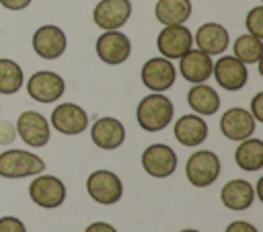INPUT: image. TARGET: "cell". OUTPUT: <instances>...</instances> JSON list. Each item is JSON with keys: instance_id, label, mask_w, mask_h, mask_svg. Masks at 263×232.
Returning <instances> with one entry per match:
<instances>
[{"instance_id": "cell-1", "label": "cell", "mask_w": 263, "mask_h": 232, "mask_svg": "<svg viewBox=\"0 0 263 232\" xmlns=\"http://www.w3.org/2000/svg\"><path fill=\"white\" fill-rule=\"evenodd\" d=\"M173 115H175L173 101H171L168 96H164L162 92L146 94V96L138 103V109H136L138 125H140L144 131H150V133L162 131V129L173 121Z\"/></svg>"}, {"instance_id": "cell-2", "label": "cell", "mask_w": 263, "mask_h": 232, "mask_svg": "<svg viewBox=\"0 0 263 232\" xmlns=\"http://www.w3.org/2000/svg\"><path fill=\"white\" fill-rule=\"evenodd\" d=\"M45 170L41 156L29 150H4L0 152V177L2 179H25Z\"/></svg>"}, {"instance_id": "cell-3", "label": "cell", "mask_w": 263, "mask_h": 232, "mask_svg": "<svg viewBox=\"0 0 263 232\" xmlns=\"http://www.w3.org/2000/svg\"><path fill=\"white\" fill-rule=\"evenodd\" d=\"M220 168L222 164H220L218 154H214L212 150H197L187 158L185 177L193 187L205 189L218 181Z\"/></svg>"}, {"instance_id": "cell-4", "label": "cell", "mask_w": 263, "mask_h": 232, "mask_svg": "<svg viewBox=\"0 0 263 232\" xmlns=\"http://www.w3.org/2000/svg\"><path fill=\"white\" fill-rule=\"evenodd\" d=\"M86 193L90 195L92 201L101 205H113L121 199L123 195V183L121 179L107 168H99L88 175L86 179Z\"/></svg>"}, {"instance_id": "cell-5", "label": "cell", "mask_w": 263, "mask_h": 232, "mask_svg": "<svg viewBox=\"0 0 263 232\" xmlns=\"http://www.w3.org/2000/svg\"><path fill=\"white\" fill-rule=\"evenodd\" d=\"M29 197L43 209H55L66 201V185L53 175H35L29 185Z\"/></svg>"}, {"instance_id": "cell-6", "label": "cell", "mask_w": 263, "mask_h": 232, "mask_svg": "<svg viewBox=\"0 0 263 232\" xmlns=\"http://www.w3.org/2000/svg\"><path fill=\"white\" fill-rule=\"evenodd\" d=\"M95 49H97V55L101 62H105L107 66H119V64L127 62V57L132 55V41L119 29L105 31L99 35Z\"/></svg>"}, {"instance_id": "cell-7", "label": "cell", "mask_w": 263, "mask_h": 232, "mask_svg": "<svg viewBox=\"0 0 263 232\" xmlns=\"http://www.w3.org/2000/svg\"><path fill=\"white\" fill-rule=\"evenodd\" d=\"M27 92L37 103H55L66 92V80L51 70H39L27 80Z\"/></svg>"}, {"instance_id": "cell-8", "label": "cell", "mask_w": 263, "mask_h": 232, "mask_svg": "<svg viewBox=\"0 0 263 232\" xmlns=\"http://www.w3.org/2000/svg\"><path fill=\"white\" fill-rule=\"evenodd\" d=\"M156 47L162 57L179 60L193 47V33L185 25H164L156 37Z\"/></svg>"}, {"instance_id": "cell-9", "label": "cell", "mask_w": 263, "mask_h": 232, "mask_svg": "<svg viewBox=\"0 0 263 232\" xmlns=\"http://www.w3.org/2000/svg\"><path fill=\"white\" fill-rule=\"evenodd\" d=\"M16 136L31 148H43L49 142V121L39 111H23L16 119Z\"/></svg>"}, {"instance_id": "cell-10", "label": "cell", "mask_w": 263, "mask_h": 232, "mask_svg": "<svg viewBox=\"0 0 263 232\" xmlns=\"http://www.w3.org/2000/svg\"><path fill=\"white\" fill-rule=\"evenodd\" d=\"M31 45L41 60H58L68 47V37L58 25H41L33 33Z\"/></svg>"}, {"instance_id": "cell-11", "label": "cell", "mask_w": 263, "mask_h": 232, "mask_svg": "<svg viewBox=\"0 0 263 232\" xmlns=\"http://www.w3.org/2000/svg\"><path fill=\"white\" fill-rule=\"evenodd\" d=\"M142 84L150 88L152 92H164L168 90L177 80V68L166 57H150L140 72Z\"/></svg>"}, {"instance_id": "cell-12", "label": "cell", "mask_w": 263, "mask_h": 232, "mask_svg": "<svg viewBox=\"0 0 263 232\" xmlns=\"http://www.w3.org/2000/svg\"><path fill=\"white\" fill-rule=\"evenodd\" d=\"M142 168L154 179H166L177 170V152L166 144H150L142 152Z\"/></svg>"}, {"instance_id": "cell-13", "label": "cell", "mask_w": 263, "mask_h": 232, "mask_svg": "<svg viewBox=\"0 0 263 232\" xmlns=\"http://www.w3.org/2000/svg\"><path fill=\"white\" fill-rule=\"evenodd\" d=\"M51 127L64 136H78L88 127L86 111L76 103H60L51 111Z\"/></svg>"}, {"instance_id": "cell-14", "label": "cell", "mask_w": 263, "mask_h": 232, "mask_svg": "<svg viewBox=\"0 0 263 232\" xmlns=\"http://www.w3.org/2000/svg\"><path fill=\"white\" fill-rule=\"evenodd\" d=\"M132 16V0H101L92 10V21L103 31L121 29Z\"/></svg>"}, {"instance_id": "cell-15", "label": "cell", "mask_w": 263, "mask_h": 232, "mask_svg": "<svg viewBox=\"0 0 263 232\" xmlns=\"http://www.w3.org/2000/svg\"><path fill=\"white\" fill-rule=\"evenodd\" d=\"M212 74L216 82L224 90H230V92L240 90L249 80V68L234 55H222L218 62H214Z\"/></svg>"}, {"instance_id": "cell-16", "label": "cell", "mask_w": 263, "mask_h": 232, "mask_svg": "<svg viewBox=\"0 0 263 232\" xmlns=\"http://www.w3.org/2000/svg\"><path fill=\"white\" fill-rule=\"evenodd\" d=\"M255 127H257V121L242 107H230L220 117V131L224 133V138L232 142H242L251 138L255 133Z\"/></svg>"}, {"instance_id": "cell-17", "label": "cell", "mask_w": 263, "mask_h": 232, "mask_svg": "<svg viewBox=\"0 0 263 232\" xmlns=\"http://www.w3.org/2000/svg\"><path fill=\"white\" fill-rule=\"evenodd\" d=\"M90 140L101 150H115L125 142V127L115 117H99L90 127Z\"/></svg>"}, {"instance_id": "cell-18", "label": "cell", "mask_w": 263, "mask_h": 232, "mask_svg": "<svg viewBox=\"0 0 263 232\" xmlns=\"http://www.w3.org/2000/svg\"><path fill=\"white\" fill-rule=\"evenodd\" d=\"M212 68H214L212 55H208L201 49H193L191 47L187 53H183L179 57V72L191 84L205 82L212 76Z\"/></svg>"}, {"instance_id": "cell-19", "label": "cell", "mask_w": 263, "mask_h": 232, "mask_svg": "<svg viewBox=\"0 0 263 232\" xmlns=\"http://www.w3.org/2000/svg\"><path fill=\"white\" fill-rule=\"evenodd\" d=\"M193 43L197 45V49L205 51L208 55H220L226 51L230 37L224 25L220 23H203L197 33L193 35Z\"/></svg>"}, {"instance_id": "cell-20", "label": "cell", "mask_w": 263, "mask_h": 232, "mask_svg": "<svg viewBox=\"0 0 263 232\" xmlns=\"http://www.w3.org/2000/svg\"><path fill=\"white\" fill-rule=\"evenodd\" d=\"M222 205L230 211H245L255 201V187L245 179H230L220 191Z\"/></svg>"}, {"instance_id": "cell-21", "label": "cell", "mask_w": 263, "mask_h": 232, "mask_svg": "<svg viewBox=\"0 0 263 232\" xmlns=\"http://www.w3.org/2000/svg\"><path fill=\"white\" fill-rule=\"evenodd\" d=\"M175 138L179 144L183 146H199L205 142L208 138V123L203 121L201 115L197 113H189V115H181L175 121Z\"/></svg>"}, {"instance_id": "cell-22", "label": "cell", "mask_w": 263, "mask_h": 232, "mask_svg": "<svg viewBox=\"0 0 263 232\" xmlns=\"http://www.w3.org/2000/svg\"><path fill=\"white\" fill-rule=\"evenodd\" d=\"M187 103L197 115H214L220 109V94L205 82H197L187 92Z\"/></svg>"}, {"instance_id": "cell-23", "label": "cell", "mask_w": 263, "mask_h": 232, "mask_svg": "<svg viewBox=\"0 0 263 232\" xmlns=\"http://www.w3.org/2000/svg\"><path fill=\"white\" fill-rule=\"evenodd\" d=\"M234 160L238 168L247 172H257L263 168V140L259 138H247L238 144L234 150Z\"/></svg>"}, {"instance_id": "cell-24", "label": "cell", "mask_w": 263, "mask_h": 232, "mask_svg": "<svg viewBox=\"0 0 263 232\" xmlns=\"http://www.w3.org/2000/svg\"><path fill=\"white\" fill-rule=\"evenodd\" d=\"M191 0H158L154 6L156 21L164 25H183L191 16Z\"/></svg>"}, {"instance_id": "cell-25", "label": "cell", "mask_w": 263, "mask_h": 232, "mask_svg": "<svg viewBox=\"0 0 263 232\" xmlns=\"http://www.w3.org/2000/svg\"><path fill=\"white\" fill-rule=\"evenodd\" d=\"M232 51H234V57L240 60L245 66L257 64L259 60H263V39L255 37L251 33H245L234 39Z\"/></svg>"}, {"instance_id": "cell-26", "label": "cell", "mask_w": 263, "mask_h": 232, "mask_svg": "<svg viewBox=\"0 0 263 232\" xmlns=\"http://www.w3.org/2000/svg\"><path fill=\"white\" fill-rule=\"evenodd\" d=\"M25 82L23 68L8 57H0V94H14Z\"/></svg>"}, {"instance_id": "cell-27", "label": "cell", "mask_w": 263, "mask_h": 232, "mask_svg": "<svg viewBox=\"0 0 263 232\" xmlns=\"http://www.w3.org/2000/svg\"><path fill=\"white\" fill-rule=\"evenodd\" d=\"M245 25H247V31L251 35L263 39V4H259V6H255V8H251L247 12Z\"/></svg>"}, {"instance_id": "cell-28", "label": "cell", "mask_w": 263, "mask_h": 232, "mask_svg": "<svg viewBox=\"0 0 263 232\" xmlns=\"http://www.w3.org/2000/svg\"><path fill=\"white\" fill-rule=\"evenodd\" d=\"M0 232H27V228L18 218L4 216V218H0Z\"/></svg>"}, {"instance_id": "cell-29", "label": "cell", "mask_w": 263, "mask_h": 232, "mask_svg": "<svg viewBox=\"0 0 263 232\" xmlns=\"http://www.w3.org/2000/svg\"><path fill=\"white\" fill-rule=\"evenodd\" d=\"M16 138V127L10 121H0V146L12 144Z\"/></svg>"}, {"instance_id": "cell-30", "label": "cell", "mask_w": 263, "mask_h": 232, "mask_svg": "<svg viewBox=\"0 0 263 232\" xmlns=\"http://www.w3.org/2000/svg\"><path fill=\"white\" fill-rule=\"evenodd\" d=\"M255 121H263V92H257L253 99H251V111Z\"/></svg>"}, {"instance_id": "cell-31", "label": "cell", "mask_w": 263, "mask_h": 232, "mask_svg": "<svg viewBox=\"0 0 263 232\" xmlns=\"http://www.w3.org/2000/svg\"><path fill=\"white\" fill-rule=\"evenodd\" d=\"M224 232H259V230L251 222H247V220H234V222H230L226 226Z\"/></svg>"}, {"instance_id": "cell-32", "label": "cell", "mask_w": 263, "mask_h": 232, "mask_svg": "<svg viewBox=\"0 0 263 232\" xmlns=\"http://www.w3.org/2000/svg\"><path fill=\"white\" fill-rule=\"evenodd\" d=\"M33 0H0V6L6 10H25Z\"/></svg>"}, {"instance_id": "cell-33", "label": "cell", "mask_w": 263, "mask_h": 232, "mask_svg": "<svg viewBox=\"0 0 263 232\" xmlns=\"http://www.w3.org/2000/svg\"><path fill=\"white\" fill-rule=\"evenodd\" d=\"M84 232H117V230H115V226H111L107 222H92L86 226Z\"/></svg>"}, {"instance_id": "cell-34", "label": "cell", "mask_w": 263, "mask_h": 232, "mask_svg": "<svg viewBox=\"0 0 263 232\" xmlns=\"http://www.w3.org/2000/svg\"><path fill=\"white\" fill-rule=\"evenodd\" d=\"M255 197H259L263 201V177L257 181V189H255Z\"/></svg>"}, {"instance_id": "cell-35", "label": "cell", "mask_w": 263, "mask_h": 232, "mask_svg": "<svg viewBox=\"0 0 263 232\" xmlns=\"http://www.w3.org/2000/svg\"><path fill=\"white\" fill-rule=\"evenodd\" d=\"M181 232H201V230H195V228H185V230H181Z\"/></svg>"}]
</instances>
